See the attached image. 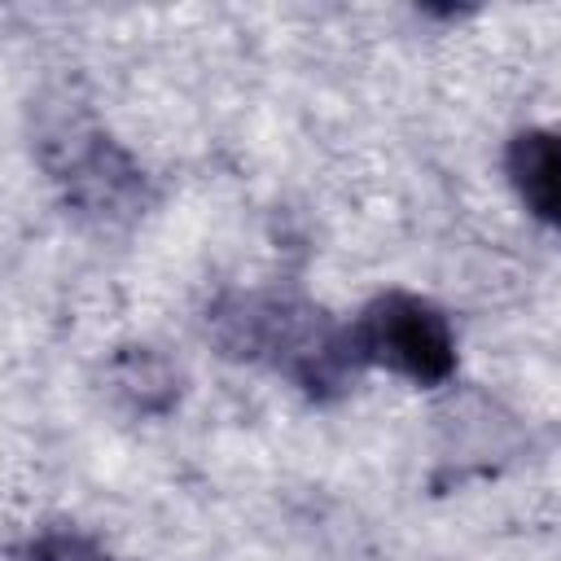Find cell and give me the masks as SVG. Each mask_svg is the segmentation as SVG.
<instances>
[{
    "label": "cell",
    "instance_id": "2",
    "mask_svg": "<svg viewBox=\"0 0 561 561\" xmlns=\"http://www.w3.org/2000/svg\"><path fill=\"white\" fill-rule=\"evenodd\" d=\"M504 171L535 219L561 232V131H522L508 140Z\"/></svg>",
    "mask_w": 561,
    "mask_h": 561
},
{
    "label": "cell",
    "instance_id": "3",
    "mask_svg": "<svg viewBox=\"0 0 561 561\" xmlns=\"http://www.w3.org/2000/svg\"><path fill=\"white\" fill-rule=\"evenodd\" d=\"M22 561H114V557L79 530H44L26 543Z\"/></svg>",
    "mask_w": 561,
    "mask_h": 561
},
{
    "label": "cell",
    "instance_id": "1",
    "mask_svg": "<svg viewBox=\"0 0 561 561\" xmlns=\"http://www.w3.org/2000/svg\"><path fill=\"white\" fill-rule=\"evenodd\" d=\"M355 364H381L416 386H438L456 368V337L447 316L403 289L373 298L346 333Z\"/></svg>",
    "mask_w": 561,
    "mask_h": 561
}]
</instances>
